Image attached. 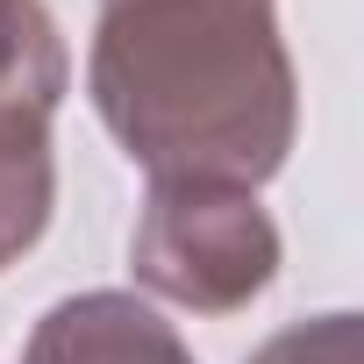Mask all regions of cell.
Here are the masks:
<instances>
[{
    "label": "cell",
    "mask_w": 364,
    "mask_h": 364,
    "mask_svg": "<svg viewBox=\"0 0 364 364\" xmlns=\"http://www.w3.org/2000/svg\"><path fill=\"white\" fill-rule=\"evenodd\" d=\"M93 107L150 178L257 193L293 150V58L272 0H107Z\"/></svg>",
    "instance_id": "1"
},
{
    "label": "cell",
    "mask_w": 364,
    "mask_h": 364,
    "mask_svg": "<svg viewBox=\"0 0 364 364\" xmlns=\"http://www.w3.org/2000/svg\"><path fill=\"white\" fill-rule=\"evenodd\" d=\"M129 264H136V279L150 293L193 307V314H236L272 286L279 229L257 208V193H243V186L150 178Z\"/></svg>",
    "instance_id": "2"
},
{
    "label": "cell",
    "mask_w": 364,
    "mask_h": 364,
    "mask_svg": "<svg viewBox=\"0 0 364 364\" xmlns=\"http://www.w3.org/2000/svg\"><path fill=\"white\" fill-rule=\"evenodd\" d=\"M72 58L43 0H0V264H15L58 208L50 114L65 100Z\"/></svg>",
    "instance_id": "3"
},
{
    "label": "cell",
    "mask_w": 364,
    "mask_h": 364,
    "mask_svg": "<svg viewBox=\"0 0 364 364\" xmlns=\"http://www.w3.org/2000/svg\"><path fill=\"white\" fill-rule=\"evenodd\" d=\"M22 364H193V350L136 293H72L36 321Z\"/></svg>",
    "instance_id": "4"
},
{
    "label": "cell",
    "mask_w": 364,
    "mask_h": 364,
    "mask_svg": "<svg viewBox=\"0 0 364 364\" xmlns=\"http://www.w3.org/2000/svg\"><path fill=\"white\" fill-rule=\"evenodd\" d=\"M250 364H364V328L357 314H321V321L279 328Z\"/></svg>",
    "instance_id": "5"
}]
</instances>
